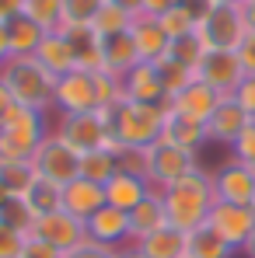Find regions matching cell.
I'll return each instance as SVG.
<instances>
[{"instance_id":"cell-1","label":"cell","mask_w":255,"mask_h":258,"mask_svg":"<svg viewBox=\"0 0 255 258\" xmlns=\"http://www.w3.org/2000/svg\"><path fill=\"white\" fill-rule=\"evenodd\" d=\"M0 84L14 98V105L49 115L56 108V77L35 56H11L0 67Z\"/></svg>"},{"instance_id":"cell-2","label":"cell","mask_w":255,"mask_h":258,"mask_svg":"<svg viewBox=\"0 0 255 258\" xmlns=\"http://www.w3.org/2000/svg\"><path fill=\"white\" fill-rule=\"evenodd\" d=\"M161 203H165V216H168L171 227L178 230H196L207 223V216L213 210V181H210V171L203 168H192L185 178H178L175 185H168L161 192Z\"/></svg>"},{"instance_id":"cell-3","label":"cell","mask_w":255,"mask_h":258,"mask_svg":"<svg viewBox=\"0 0 255 258\" xmlns=\"http://www.w3.org/2000/svg\"><path fill=\"white\" fill-rule=\"evenodd\" d=\"M53 129L42 112L11 105V112L0 122V161H32V154L39 150V143Z\"/></svg>"},{"instance_id":"cell-4","label":"cell","mask_w":255,"mask_h":258,"mask_svg":"<svg viewBox=\"0 0 255 258\" xmlns=\"http://www.w3.org/2000/svg\"><path fill=\"white\" fill-rule=\"evenodd\" d=\"M165 112H168V108H158V105L123 101V105H116V108L105 112V115H109V129H112V136H116L123 147H140V150H147L150 143L161 140Z\"/></svg>"},{"instance_id":"cell-5","label":"cell","mask_w":255,"mask_h":258,"mask_svg":"<svg viewBox=\"0 0 255 258\" xmlns=\"http://www.w3.org/2000/svg\"><path fill=\"white\" fill-rule=\"evenodd\" d=\"M53 136L63 140L77 154H91V150H101L109 143L112 129H109L105 112H60L53 122Z\"/></svg>"},{"instance_id":"cell-6","label":"cell","mask_w":255,"mask_h":258,"mask_svg":"<svg viewBox=\"0 0 255 258\" xmlns=\"http://www.w3.org/2000/svg\"><path fill=\"white\" fill-rule=\"evenodd\" d=\"M199 39L207 52H238V45L248 39V25L241 14V4H217L199 21Z\"/></svg>"},{"instance_id":"cell-7","label":"cell","mask_w":255,"mask_h":258,"mask_svg":"<svg viewBox=\"0 0 255 258\" xmlns=\"http://www.w3.org/2000/svg\"><path fill=\"white\" fill-rule=\"evenodd\" d=\"M32 168H35L39 178L60 185V188H67L70 181L81 178V154L70 150L63 140H56V136L49 133L42 143H39V150L32 154Z\"/></svg>"},{"instance_id":"cell-8","label":"cell","mask_w":255,"mask_h":258,"mask_svg":"<svg viewBox=\"0 0 255 258\" xmlns=\"http://www.w3.org/2000/svg\"><path fill=\"white\" fill-rule=\"evenodd\" d=\"M192 168H199L196 154H185V150L171 147L165 140L147 147V185L154 192H165L168 185H175L178 178H185Z\"/></svg>"},{"instance_id":"cell-9","label":"cell","mask_w":255,"mask_h":258,"mask_svg":"<svg viewBox=\"0 0 255 258\" xmlns=\"http://www.w3.org/2000/svg\"><path fill=\"white\" fill-rule=\"evenodd\" d=\"M207 227L227 248L241 251L245 241L252 237V230H255V210L252 206H234V203H213L210 216H207Z\"/></svg>"},{"instance_id":"cell-10","label":"cell","mask_w":255,"mask_h":258,"mask_svg":"<svg viewBox=\"0 0 255 258\" xmlns=\"http://www.w3.org/2000/svg\"><path fill=\"white\" fill-rule=\"evenodd\" d=\"M28 234L39 237V241H45V244H53L60 255H67L70 248H77V244L87 241V223L77 220L74 213H67V210H56V213L39 216Z\"/></svg>"},{"instance_id":"cell-11","label":"cell","mask_w":255,"mask_h":258,"mask_svg":"<svg viewBox=\"0 0 255 258\" xmlns=\"http://www.w3.org/2000/svg\"><path fill=\"white\" fill-rule=\"evenodd\" d=\"M210 181H213V199H217V203L252 206V199H255V171L248 168V164L227 157V161L210 174Z\"/></svg>"},{"instance_id":"cell-12","label":"cell","mask_w":255,"mask_h":258,"mask_svg":"<svg viewBox=\"0 0 255 258\" xmlns=\"http://www.w3.org/2000/svg\"><path fill=\"white\" fill-rule=\"evenodd\" d=\"M56 112H98V81L87 70H74L56 81Z\"/></svg>"},{"instance_id":"cell-13","label":"cell","mask_w":255,"mask_h":258,"mask_svg":"<svg viewBox=\"0 0 255 258\" xmlns=\"http://www.w3.org/2000/svg\"><path fill=\"white\" fill-rule=\"evenodd\" d=\"M252 122V115L241 108V101L234 94H224L220 105L213 108L207 119V143H220V147H234V140L241 136V129Z\"/></svg>"},{"instance_id":"cell-14","label":"cell","mask_w":255,"mask_h":258,"mask_svg":"<svg viewBox=\"0 0 255 258\" xmlns=\"http://www.w3.org/2000/svg\"><path fill=\"white\" fill-rule=\"evenodd\" d=\"M196 77L203 84H210L217 94H234L248 74L238 63V52H207L203 63H199V70H196Z\"/></svg>"},{"instance_id":"cell-15","label":"cell","mask_w":255,"mask_h":258,"mask_svg":"<svg viewBox=\"0 0 255 258\" xmlns=\"http://www.w3.org/2000/svg\"><path fill=\"white\" fill-rule=\"evenodd\" d=\"M87 241L105 244V248H112V251L133 244V241H129V213L116 210V206H101L98 213L87 220Z\"/></svg>"},{"instance_id":"cell-16","label":"cell","mask_w":255,"mask_h":258,"mask_svg":"<svg viewBox=\"0 0 255 258\" xmlns=\"http://www.w3.org/2000/svg\"><path fill=\"white\" fill-rule=\"evenodd\" d=\"M220 98H224V94H217L210 84H203V81L196 77L185 91H178V94L171 98L168 108L178 112V115H185V119H192V122H199V126H207V119L213 115V108L220 105Z\"/></svg>"},{"instance_id":"cell-17","label":"cell","mask_w":255,"mask_h":258,"mask_svg":"<svg viewBox=\"0 0 255 258\" xmlns=\"http://www.w3.org/2000/svg\"><path fill=\"white\" fill-rule=\"evenodd\" d=\"M123 81V94L126 101H136V105H158V108H168V94L158 81V70L154 63H136Z\"/></svg>"},{"instance_id":"cell-18","label":"cell","mask_w":255,"mask_h":258,"mask_svg":"<svg viewBox=\"0 0 255 258\" xmlns=\"http://www.w3.org/2000/svg\"><path fill=\"white\" fill-rule=\"evenodd\" d=\"M129 39H133V49H136V59H140V63L161 59V56L168 52V42H171L168 35H165V28L158 25V18H150V14H136V18H133Z\"/></svg>"},{"instance_id":"cell-19","label":"cell","mask_w":255,"mask_h":258,"mask_svg":"<svg viewBox=\"0 0 255 258\" xmlns=\"http://www.w3.org/2000/svg\"><path fill=\"white\" fill-rule=\"evenodd\" d=\"M35 59L42 63V67L53 74V77H56V81L77 70L74 45H70V39H67L63 32H45L42 42H39V49H35Z\"/></svg>"},{"instance_id":"cell-20","label":"cell","mask_w":255,"mask_h":258,"mask_svg":"<svg viewBox=\"0 0 255 258\" xmlns=\"http://www.w3.org/2000/svg\"><path fill=\"white\" fill-rule=\"evenodd\" d=\"M101 206H109L105 185H94V181H87V178H77V181H70V185L63 188V210L74 213L77 220H84V223L98 213Z\"/></svg>"},{"instance_id":"cell-21","label":"cell","mask_w":255,"mask_h":258,"mask_svg":"<svg viewBox=\"0 0 255 258\" xmlns=\"http://www.w3.org/2000/svg\"><path fill=\"white\" fill-rule=\"evenodd\" d=\"M161 140L178 147V150H185V154H199L207 147V126H199V122H192V119H185V115L168 108L165 126H161Z\"/></svg>"},{"instance_id":"cell-22","label":"cell","mask_w":255,"mask_h":258,"mask_svg":"<svg viewBox=\"0 0 255 258\" xmlns=\"http://www.w3.org/2000/svg\"><path fill=\"white\" fill-rule=\"evenodd\" d=\"M168 227V216H165V203H161V192H150L143 203H136L129 210V241L140 244L147 234Z\"/></svg>"},{"instance_id":"cell-23","label":"cell","mask_w":255,"mask_h":258,"mask_svg":"<svg viewBox=\"0 0 255 258\" xmlns=\"http://www.w3.org/2000/svg\"><path fill=\"white\" fill-rule=\"evenodd\" d=\"M150 192H154V188L147 185V178H140V174H123V171H116L109 178V185H105L109 206H116V210H123V213H129L136 203H143Z\"/></svg>"},{"instance_id":"cell-24","label":"cell","mask_w":255,"mask_h":258,"mask_svg":"<svg viewBox=\"0 0 255 258\" xmlns=\"http://www.w3.org/2000/svg\"><path fill=\"white\" fill-rule=\"evenodd\" d=\"M98 39H101V70H105V74L126 77L129 70L140 63L129 32H119V35H98Z\"/></svg>"},{"instance_id":"cell-25","label":"cell","mask_w":255,"mask_h":258,"mask_svg":"<svg viewBox=\"0 0 255 258\" xmlns=\"http://www.w3.org/2000/svg\"><path fill=\"white\" fill-rule=\"evenodd\" d=\"M70 45H74V56H77V70H87V74H98L101 70V39L91 25H63L60 28Z\"/></svg>"},{"instance_id":"cell-26","label":"cell","mask_w":255,"mask_h":258,"mask_svg":"<svg viewBox=\"0 0 255 258\" xmlns=\"http://www.w3.org/2000/svg\"><path fill=\"white\" fill-rule=\"evenodd\" d=\"M136 248L147 258H185V230H178V227L168 223V227L147 234Z\"/></svg>"},{"instance_id":"cell-27","label":"cell","mask_w":255,"mask_h":258,"mask_svg":"<svg viewBox=\"0 0 255 258\" xmlns=\"http://www.w3.org/2000/svg\"><path fill=\"white\" fill-rule=\"evenodd\" d=\"M25 206L32 210V216L39 220V216L45 213H56V210H63V188L60 185H53V181H45V178H39L35 174V181L25 188Z\"/></svg>"},{"instance_id":"cell-28","label":"cell","mask_w":255,"mask_h":258,"mask_svg":"<svg viewBox=\"0 0 255 258\" xmlns=\"http://www.w3.org/2000/svg\"><path fill=\"white\" fill-rule=\"evenodd\" d=\"M231 255H234V248H227L207 223L185 234V258H231Z\"/></svg>"},{"instance_id":"cell-29","label":"cell","mask_w":255,"mask_h":258,"mask_svg":"<svg viewBox=\"0 0 255 258\" xmlns=\"http://www.w3.org/2000/svg\"><path fill=\"white\" fill-rule=\"evenodd\" d=\"M42 28L35 21H28L25 14L7 21V42H11V56H35V49L42 42Z\"/></svg>"},{"instance_id":"cell-30","label":"cell","mask_w":255,"mask_h":258,"mask_svg":"<svg viewBox=\"0 0 255 258\" xmlns=\"http://www.w3.org/2000/svg\"><path fill=\"white\" fill-rule=\"evenodd\" d=\"M154 70H158V81H161V87H165L168 101L178 94V91H185V87L196 81V74H192L189 67H182L178 59H171L168 52H165L161 59H154Z\"/></svg>"},{"instance_id":"cell-31","label":"cell","mask_w":255,"mask_h":258,"mask_svg":"<svg viewBox=\"0 0 255 258\" xmlns=\"http://www.w3.org/2000/svg\"><path fill=\"white\" fill-rule=\"evenodd\" d=\"M119 171L116 168V154L112 150H91V154H81V178L94 181V185H109V178Z\"/></svg>"},{"instance_id":"cell-32","label":"cell","mask_w":255,"mask_h":258,"mask_svg":"<svg viewBox=\"0 0 255 258\" xmlns=\"http://www.w3.org/2000/svg\"><path fill=\"white\" fill-rule=\"evenodd\" d=\"M32 181H35L32 161H0V185L7 188V196H25Z\"/></svg>"},{"instance_id":"cell-33","label":"cell","mask_w":255,"mask_h":258,"mask_svg":"<svg viewBox=\"0 0 255 258\" xmlns=\"http://www.w3.org/2000/svg\"><path fill=\"white\" fill-rule=\"evenodd\" d=\"M25 18L35 21L42 32H60L63 28V7H60V0H25Z\"/></svg>"},{"instance_id":"cell-34","label":"cell","mask_w":255,"mask_h":258,"mask_svg":"<svg viewBox=\"0 0 255 258\" xmlns=\"http://www.w3.org/2000/svg\"><path fill=\"white\" fill-rule=\"evenodd\" d=\"M168 56L178 59L182 67H189V70L196 74L199 63H203V56H207V45H203V39H199V32H196V35H182V39H171L168 42Z\"/></svg>"},{"instance_id":"cell-35","label":"cell","mask_w":255,"mask_h":258,"mask_svg":"<svg viewBox=\"0 0 255 258\" xmlns=\"http://www.w3.org/2000/svg\"><path fill=\"white\" fill-rule=\"evenodd\" d=\"M129 25H133V14H126L123 7H116V4H105L101 11H98V18H94V32L98 35H119V32H129Z\"/></svg>"},{"instance_id":"cell-36","label":"cell","mask_w":255,"mask_h":258,"mask_svg":"<svg viewBox=\"0 0 255 258\" xmlns=\"http://www.w3.org/2000/svg\"><path fill=\"white\" fill-rule=\"evenodd\" d=\"M109 0H60L63 7V25H94L98 11Z\"/></svg>"},{"instance_id":"cell-37","label":"cell","mask_w":255,"mask_h":258,"mask_svg":"<svg viewBox=\"0 0 255 258\" xmlns=\"http://www.w3.org/2000/svg\"><path fill=\"white\" fill-rule=\"evenodd\" d=\"M158 25L165 28V35L168 39H182V35H196V18L189 14V7L182 4V7H175V11H168V14H161L158 18Z\"/></svg>"},{"instance_id":"cell-38","label":"cell","mask_w":255,"mask_h":258,"mask_svg":"<svg viewBox=\"0 0 255 258\" xmlns=\"http://www.w3.org/2000/svg\"><path fill=\"white\" fill-rule=\"evenodd\" d=\"M0 223H7V227H18V230H32V223H35V216L32 210L25 206V199L21 196H7L4 203H0Z\"/></svg>"},{"instance_id":"cell-39","label":"cell","mask_w":255,"mask_h":258,"mask_svg":"<svg viewBox=\"0 0 255 258\" xmlns=\"http://www.w3.org/2000/svg\"><path fill=\"white\" fill-rule=\"evenodd\" d=\"M116 168L123 174H140V178H147V150H140V147H116Z\"/></svg>"},{"instance_id":"cell-40","label":"cell","mask_w":255,"mask_h":258,"mask_svg":"<svg viewBox=\"0 0 255 258\" xmlns=\"http://www.w3.org/2000/svg\"><path fill=\"white\" fill-rule=\"evenodd\" d=\"M231 157H234V161H241V164H248V168L255 171V119H252L245 129H241V136L234 140Z\"/></svg>"},{"instance_id":"cell-41","label":"cell","mask_w":255,"mask_h":258,"mask_svg":"<svg viewBox=\"0 0 255 258\" xmlns=\"http://www.w3.org/2000/svg\"><path fill=\"white\" fill-rule=\"evenodd\" d=\"M25 241H28V234H25V230L0 223V258H21Z\"/></svg>"},{"instance_id":"cell-42","label":"cell","mask_w":255,"mask_h":258,"mask_svg":"<svg viewBox=\"0 0 255 258\" xmlns=\"http://www.w3.org/2000/svg\"><path fill=\"white\" fill-rule=\"evenodd\" d=\"M63 258H116L112 248H105V244H94V241H84V244H77V248H70Z\"/></svg>"},{"instance_id":"cell-43","label":"cell","mask_w":255,"mask_h":258,"mask_svg":"<svg viewBox=\"0 0 255 258\" xmlns=\"http://www.w3.org/2000/svg\"><path fill=\"white\" fill-rule=\"evenodd\" d=\"M21 258H63L53 244H45V241H39V237H32L28 234V241H25V251H21Z\"/></svg>"},{"instance_id":"cell-44","label":"cell","mask_w":255,"mask_h":258,"mask_svg":"<svg viewBox=\"0 0 255 258\" xmlns=\"http://www.w3.org/2000/svg\"><path fill=\"white\" fill-rule=\"evenodd\" d=\"M234 98L241 101V108H245V112L255 119V77H245V81H241V87L234 91Z\"/></svg>"},{"instance_id":"cell-45","label":"cell","mask_w":255,"mask_h":258,"mask_svg":"<svg viewBox=\"0 0 255 258\" xmlns=\"http://www.w3.org/2000/svg\"><path fill=\"white\" fill-rule=\"evenodd\" d=\"M238 63L245 67L248 77H255V35H248L245 42L238 45Z\"/></svg>"},{"instance_id":"cell-46","label":"cell","mask_w":255,"mask_h":258,"mask_svg":"<svg viewBox=\"0 0 255 258\" xmlns=\"http://www.w3.org/2000/svg\"><path fill=\"white\" fill-rule=\"evenodd\" d=\"M185 0H143V14H150V18H161V14H168L175 7H182Z\"/></svg>"},{"instance_id":"cell-47","label":"cell","mask_w":255,"mask_h":258,"mask_svg":"<svg viewBox=\"0 0 255 258\" xmlns=\"http://www.w3.org/2000/svg\"><path fill=\"white\" fill-rule=\"evenodd\" d=\"M21 14H25V0H0V25H7Z\"/></svg>"},{"instance_id":"cell-48","label":"cell","mask_w":255,"mask_h":258,"mask_svg":"<svg viewBox=\"0 0 255 258\" xmlns=\"http://www.w3.org/2000/svg\"><path fill=\"white\" fill-rule=\"evenodd\" d=\"M185 7H189V14H192V18H196V25H199L213 7H217V0H185Z\"/></svg>"},{"instance_id":"cell-49","label":"cell","mask_w":255,"mask_h":258,"mask_svg":"<svg viewBox=\"0 0 255 258\" xmlns=\"http://www.w3.org/2000/svg\"><path fill=\"white\" fill-rule=\"evenodd\" d=\"M241 14H245L248 35H255V0H241Z\"/></svg>"},{"instance_id":"cell-50","label":"cell","mask_w":255,"mask_h":258,"mask_svg":"<svg viewBox=\"0 0 255 258\" xmlns=\"http://www.w3.org/2000/svg\"><path fill=\"white\" fill-rule=\"evenodd\" d=\"M109 4L123 7L126 14H133V18H136V14H143V0H109Z\"/></svg>"},{"instance_id":"cell-51","label":"cell","mask_w":255,"mask_h":258,"mask_svg":"<svg viewBox=\"0 0 255 258\" xmlns=\"http://www.w3.org/2000/svg\"><path fill=\"white\" fill-rule=\"evenodd\" d=\"M11 59V42H7V25H0V67Z\"/></svg>"},{"instance_id":"cell-52","label":"cell","mask_w":255,"mask_h":258,"mask_svg":"<svg viewBox=\"0 0 255 258\" xmlns=\"http://www.w3.org/2000/svg\"><path fill=\"white\" fill-rule=\"evenodd\" d=\"M11 105H14V98H11V94H7V87L0 84V122H4V115H7V112H11Z\"/></svg>"},{"instance_id":"cell-53","label":"cell","mask_w":255,"mask_h":258,"mask_svg":"<svg viewBox=\"0 0 255 258\" xmlns=\"http://www.w3.org/2000/svg\"><path fill=\"white\" fill-rule=\"evenodd\" d=\"M116 258H147V255H143L136 244H126V248H119V251H116Z\"/></svg>"},{"instance_id":"cell-54","label":"cell","mask_w":255,"mask_h":258,"mask_svg":"<svg viewBox=\"0 0 255 258\" xmlns=\"http://www.w3.org/2000/svg\"><path fill=\"white\" fill-rule=\"evenodd\" d=\"M241 251H245V258H255V230H252V237L245 241V248H241Z\"/></svg>"},{"instance_id":"cell-55","label":"cell","mask_w":255,"mask_h":258,"mask_svg":"<svg viewBox=\"0 0 255 258\" xmlns=\"http://www.w3.org/2000/svg\"><path fill=\"white\" fill-rule=\"evenodd\" d=\"M4 199H7V188H4V185H0V203H4Z\"/></svg>"},{"instance_id":"cell-56","label":"cell","mask_w":255,"mask_h":258,"mask_svg":"<svg viewBox=\"0 0 255 258\" xmlns=\"http://www.w3.org/2000/svg\"><path fill=\"white\" fill-rule=\"evenodd\" d=\"M217 4H241V0H217Z\"/></svg>"},{"instance_id":"cell-57","label":"cell","mask_w":255,"mask_h":258,"mask_svg":"<svg viewBox=\"0 0 255 258\" xmlns=\"http://www.w3.org/2000/svg\"><path fill=\"white\" fill-rule=\"evenodd\" d=\"M252 210H255V199H252Z\"/></svg>"}]
</instances>
